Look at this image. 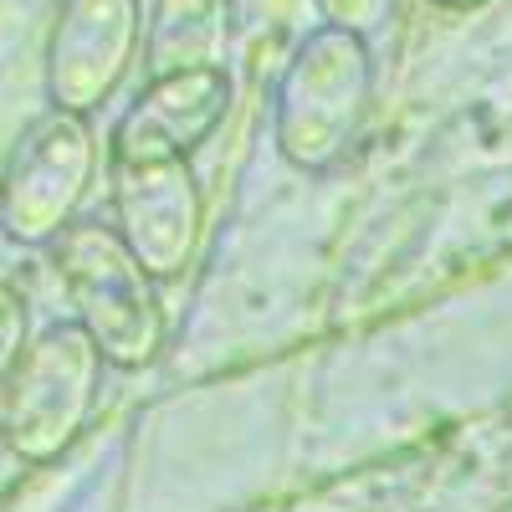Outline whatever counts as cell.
<instances>
[{"label": "cell", "mask_w": 512, "mask_h": 512, "mask_svg": "<svg viewBox=\"0 0 512 512\" xmlns=\"http://www.w3.org/2000/svg\"><path fill=\"white\" fill-rule=\"evenodd\" d=\"M103 354L72 318L41 328L0 390V446L21 466L62 461L103 400Z\"/></svg>", "instance_id": "3"}, {"label": "cell", "mask_w": 512, "mask_h": 512, "mask_svg": "<svg viewBox=\"0 0 512 512\" xmlns=\"http://www.w3.org/2000/svg\"><path fill=\"white\" fill-rule=\"evenodd\" d=\"M113 231L154 282H180L205 236V190L190 159H108Z\"/></svg>", "instance_id": "5"}, {"label": "cell", "mask_w": 512, "mask_h": 512, "mask_svg": "<svg viewBox=\"0 0 512 512\" xmlns=\"http://www.w3.org/2000/svg\"><path fill=\"white\" fill-rule=\"evenodd\" d=\"M231 21V0H154L144 21V72L175 77L226 67Z\"/></svg>", "instance_id": "8"}, {"label": "cell", "mask_w": 512, "mask_h": 512, "mask_svg": "<svg viewBox=\"0 0 512 512\" xmlns=\"http://www.w3.org/2000/svg\"><path fill=\"white\" fill-rule=\"evenodd\" d=\"M26 344H31V308H26L21 287L0 282V390H6V379H11L16 359L26 354Z\"/></svg>", "instance_id": "9"}, {"label": "cell", "mask_w": 512, "mask_h": 512, "mask_svg": "<svg viewBox=\"0 0 512 512\" xmlns=\"http://www.w3.org/2000/svg\"><path fill=\"white\" fill-rule=\"evenodd\" d=\"M231 108V72H175L149 77V88L123 108L108 134V159H190Z\"/></svg>", "instance_id": "7"}, {"label": "cell", "mask_w": 512, "mask_h": 512, "mask_svg": "<svg viewBox=\"0 0 512 512\" xmlns=\"http://www.w3.org/2000/svg\"><path fill=\"white\" fill-rule=\"evenodd\" d=\"M144 47L139 0H62L47 31V103L93 118L134 72Z\"/></svg>", "instance_id": "6"}, {"label": "cell", "mask_w": 512, "mask_h": 512, "mask_svg": "<svg viewBox=\"0 0 512 512\" xmlns=\"http://www.w3.org/2000/svg\"><path fill=\"white\" fill-rule=\"evenodd\" d=\"M47 251L62 272L72 323L93 338L103 364L123 374L149 369L164 354L169 323L159 282L134 262V251L118 241V231L103 221H72Z\"/></svg>", "instance_id": "2"}, {"label": "cell", "mask_w": 512, "mask_h": 512, "mask_svg": "<svg viewBox=\"0 0 512 512\" xmlns=\"http://www.w3.org/2000/svg\"><path fill=\"white\" fill-rule=\"evenodd\" d=\"M98 180V134L77 113H41L0 164V231L16 246H52Z\"/></svg>", "instance_id": "4"}, {"label": "cell", "mask_w": 512, "mask_h": 512, "mask_svg": "<svg viewBox=\"0 0 512 512\" xmlns=\"http://www.w3.org/2000/svg\"><path fill=\"white\" fill-rule=\"evenodd\" d=\"M431 6H441V11H477V6H487V0H431Z\"/></svg>", "instance_id": "11"}, {"label": "cell", "mask_w": 512, "mask_h": 512, "mask_svg": "<svg viewBox=\"0 0 512 512\" xmlns=\"http://www.w3.org/2000/svg\"><path fill=\"white\" fill-rule=\"evenodd\" d=\"M369 108H374L369 41L338 26H318L292 47L277 77V93H272L277 154L303 175H328L354 154Z\"/></svg>", "instance_id": "1"}, {"label": "cell", "mask_w": 512, "mask_h": 512, "mask_svg": "<svg viewBox=\"0 0 512 512\" xmlns=\"http://www.w3.org/2000/svg\"><path fill=\"white\" fill-rule=\"evenodd\" d=\"M323 26H338V31H349V36H379L384 26H390L395 6L400 0H313Z\"/></svg>", "instance_id": "10"}]
</instances>
